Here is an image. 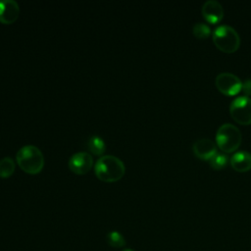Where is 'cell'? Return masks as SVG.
Returning <instances> with one entry per match:
<instances>
[{"label":"cell","instance_id":"ac0fdd59","mask_svg":"<svg viewBox=\"0 0 251 251\" xmlns=\"http://www.w3.org/2000/svg\"><path fill=\"white\" fill-rule=\"evenodd\" d=\"M124 251H133V250H131V249H126V250H124Z\"/></svg>","mask_w":251,"mask_h":251},{"label":"cell","instance_id":"7a4b0ae2","mask_svg":"<svg viewBox=\"0 0 251 251\" xmlns=\"http://www.w3.org/2000/svg\"><path fill=\"white\" fill-rule=\"evenodd\" d=\"M16 160L20 168L30 175H36L44 167V156L41 150L35 145H25L19 149Z\"/></svg>","mask_w":251,"mask_h":251},{"label":"cell","instance_id":"3957f363","mask_svg":"<svg viewBox=\"0 0 251 251\" xmlns=\"http://www.w3.org/2000/svg\"><path fill=\"white\" fill-rule=\"evenodd\" d=\"M242 134L240 129L230 124L225 123L219 126L216 133V141L220 149L224 152H232L238 148L241 143Z\"/></svg>","mask_w":251,"mask_h":251},{"label":"cell","instance_id":"5bb4252c","mask_svg":"<svg viewBox=\"0 0 251 251\" xmlns=\"http://www.w3.org/2000/svg\"><path fill=\"white\" fill-rule=\"evenodd\" d=\"M15 171V162L10 157H4L0 160V176L9 177Z\"/></svg>","mask_w":251,"mask_h":251},{"label":"cell","instance_id":"277c9868","mask_svg":"<svg viewBox=\"0 0 251 251\" xmlns=\"http://www.w3.org/2000/svg\"><path fill=\"white\" fill-rule=\"evenodd\" d=\"M213 41L222 51L231 53L237 50L240 44V37L237 31L228 25H221L213 32Z\"/></svg>","mask_w":251,"mask_h":251},{"label":"cell","instance_id":"30bf717a","mask_svg":"<svg viewBox=\"0 0 251 251\" xmlns=\"http://www.w3.org/2000/svg\"><path fill=\"white\" fill-rule=\"evenodd\" d=\"M202 14L208 22L215 24L222 20L224 16V8L217 0H207L202 5Z\"/></svg>","mask_w":251,"mask_h":251},{"label":"cell","instance_id":"e0dca14e","mask_svg":"<svg viewBox=\"0 0 251 251\" xmlns=\"http://www.w3.org/2000/svg\"><path fill=\"white\" fill-rule=\"evenodd\" d=\"M241 90L245 96L251 95V78H246L241 85Z\"/></svg>","mask_w":251,"mask_h":251},{"label":"cell","instance_id":"8fae6325","mask_svg":"<svg viewBox=\"0 0 251 251\" xmlns=\"http://www.w3.org/2000/svg\"><path fill=\"white\" fill-rule=\"evenodd\" d=\"M230 165L237 172H246L251 169V153L241 150L235 152L229 159Z\"/></svg>","mask_w":251,"mask_h":251},{"label":"cell","instance_id":"4fadbf2b","mask_svg":"<svg viewBox=\"0 0 251 251\" xmlns=\"http://www.w3.org/2000/svg\"><path fill=\"white\" fill-rule=\"evenodd\" d=\"M106 241L111 247L121 248L126 245V239L122 233L117 230H113L107 233Z\"/></svg>","mask_w":251,"mask_h":251},{"label":"cell","instance_id":"ba28073f","mask_svg":"<svg viewBox=\"0 0 251 251\" xmlns=\"http://www.w3.org/2000/svg\"><path fill=\"white\" fill-rule=\"evenodd\" d=\"M20 14V7L15 0H0V23L11 25L16 22Z\"/></svg>","mask_w":251,"mask_h":251},{"label":"cell","instance_id":"9c48e42d","mask_svg":"<svg viewBox=\"0 0 251 251\" xmlns=\"http://www.w3.org/2000/svg\"><path fill=\"white\" fill-rule=\"evenodd\" d=\"M192 150L198 158L209 160L217 152V146L215 142L209 138H199L194 141Z\"/></svg>","mask_w":251,"mask_h":251},{"label":"cell","instance_id":"2e32d148","mask_svg":"<svg viewBox=\"0 0 251 251\" xmlns=\"http://www.w3.org/2000/svg\"><path fill=\"white\" fill-rule=\"evenodd\" d=\"M192 31H193V34L197 38H200V39H204V38L208 37L211 34L210 26L207 24L201 23V22L196 23V24L193 25Z\"/></svg>","mask_w":251,"mask_h":251},{"label":"cell","instance_id":"6da1fadb","mask_svg":"<svg viewBox=\"0 0 251 251\" xmlns=\"http://www.w3.org/2000/svg\"><path fill=\"white\" fill-rule=\"evenodd\" d=\"M94 172L100 180L114 182L124 176L126 166L120 158L113 155H104L96 161Z\"/></svg>","mask_w":251,"mask_h":251},{"label":"cell","instance_id":"52a82bcc","mask_svg":"<svg viewBox=\"0 0 251 251\" xmlns=\"http://www.w3.org/2000/svg\"><path fill=\"white\" fill-rule=\"evenodd\" d=\"M93 165V159L87 152H76L69 160V168L72 172L77 175H84L88 173Z\"/></svg>","mask_w":251,"mask_h":251},{"label":"cell","instance_id":"5b68a950","mask_svg":"<svg viewBox=\"0 0 251 251\" xmlns=\"http://www.w3.org/2000/svg\"><path fill=\"white\" fill-rule=\"evenodd\" d=\"M229 112L237 123L241 125L251 124V98L245 95L236 97L230 102Z\"/></svg>","mask_w":251,"mask_h":251},{"label":"cell","instance_id":"9a60e30c","mask_svg":"<svg viewBox=\"0 0 251 251\" xmlns=\"http://www.w3.org/2000/svg\"><path fill=\"white\" fill-rule=\"evenodd\" d=\"M210 166L216 170H220L226 167V165L228 162V158L226 154L224 153H220V152H216L210 159Z\"/></svg>","mask_w":251,"mask_h":251},{"label":"cell","instance_id":"7c38bea8","mask_svg":"<svg viewBox=\"0 0 251 251\" xmlns=\"http://www.w3.org/2000/svg\"><path fill=\"white\" fill-rule=\"evenodd\" d=\"M87 148L92 154L101 155L106 149V144L100 136L92 135L87 141Z\"/></svg>","mask_w":251,"mask_h":251},{"label":"cell","instance_id":"8992f818","mask_svg":"<svg viewBox=\"0 0 251 251\" xmlns=\"http://www.w3.org/2000/svg\"><path fill=\"white\" fill-rule=\"evenodd\" d=\"M218 89L226 95H234L241 90L242 81L232 73L223 72L216 76Z\"/></svg>","mask_w":251,"mask_h":251}]
</instances>
